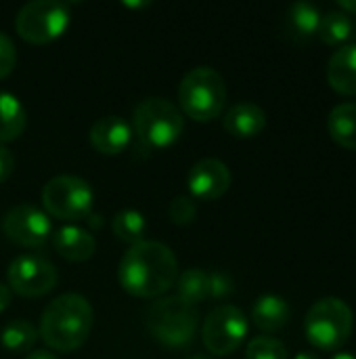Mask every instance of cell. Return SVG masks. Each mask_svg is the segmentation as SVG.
Returning <instances> with one entry per match:
<instances>
[{"instance_id": "cell-19", "label": "cell", "mask_w": 356, "mask_h": 359, "mask_svg": "<svg viewBox=\"0 0 356 359\" xmlns=\"http://www.w3.org/2000/svg\"><path fill=\"white\" fill-rule=\"evenodd\" d=\"M27 114L23 103L6 90H0V145L19 139L25 130Z\"/></svg>"}, {"instance_id": "cell-10", "label": "cell", "mask_w": 356, "mask_h": 359, "mask_svg": "<svg viewBox=\"0 0 356 359\" xmlns=\"http://www.w3.org/2000/svg\"><path fill=\"white\" fill-rule=\"evenodd\" d=\"M8 288L25 299H36L57 286L55 265L40 255H19L6 269Z\"/></svg>"}, {"instance_id": "cell-35", "label": "cell", "mask_w": 356, "mask_h": 359, "mask_svg": "<svg viewBox=\"0 0 356 359\" xmlns=\"http://www.w3.org/2000/svg\"><path fill=\"white\" fill-rule=\"evenodd\" d=\"M187 359H210V358H206V355H201V353H195V355H191V358H187Z\"/></svg>"}, {"instance_id": "cell-7", "label": "cell", "mask_w": 356, "mask_h": 359, "mask_svg": "<svg viewBox=\"0 0 356 359\" xmlns=\"http://www.w3.org/2000/svg\"><path fill=\"white\" fill-rule=\"evenodd\" d=\"M42 204L48 217L73 223L92 215L94 194L86 179L76 175H59L44 185Z\"/></svg>"}, {"instance_id": "cell-17", "label": "cell", "mask_w": 356, "mask_h": 359, "mask_svg": "<svg viewBox=\"0 0 356 359\" xmlns=\"http://www.w3.org/2000/svg\"><path fill=\"white\" fill-rule=\"evenodd\" d=\"M292 307L279 294H262L252 307V320L262 332H277L290 324Z\"/></svg>"}, {"instance_id": "cell-25", "label": "cell", "mask_w": 356, "mask_h": 359, "mask_svg": "<svg viewBox=\"0 0 356 359\" xmlns=\"http://www.w3.org/2000/svg\"><path fill=\"white\" fill-rule=\"evenodd\" d=\"M245 359H290V351L273 337H256L248 343Z\"/></svg>"}, {"instance_id": "cell-31", "label": "cell", "mask_w": 356, "mask_h": 359, "mask_svg": "<svg viewBox=\"0 0 356 359\" xmlns=\"http://www.w3.org/2000/svg\"><path fill=\"white\" fill-rule=\"evenodd\" d=\"M25 359H57V355H52L50 351L46 349H36V351H29Z\"/></svg>"}, {"instance_id": "cell-28", "label": "cell", "mask_w": 356, "mask_h": 359, "mask_svg": "<svg viewBox=\"0 0 356 359\" xmlns=\"http://www.w3.org/2000/svg\"><path fill=\"white\" fill-rule=\"evenodd\" d=\"M233 292V280L227 273H210V297L212 299H222Z\"/></svg>"}, {"instance_id": "cell-23", "label": "cell", "mask_w": 356, "mask_h": 359, "mask_svg": "<svg viewBox=\"0 0 356 359\" xmlns=\"http://www.w3.org/2000/svg\"><path fill=\"white\" fill-rule=\"evenodd\" d=\"M38 337L40 334L34 324H29L27 320H13L0 330V345L8 353H25L31 351Z\"/></svg>"}, {"instance_id": "cell-1", "label": "cell", "mask_w": 356, "mask_h": 359, "mask_svg": "<svg viewBox=\"0 0 356 359\" xmlns=\"http://www.w3.org/2000/svg\"><path fill=\"white\" fill-rule=\"evenodd\" d=\"M120 286L138 299H155L166 294L178 280V261L170 246L143 240L130 246L118 267Z\"/></svg>"}, {"instance_id": "cell-32", "label": "cell", "mask_w": 356, "mask_h": 359, "mask_svg": "<svg viewBox=\"0 0 356 359\" xmlns=\"http://www.w3.org/2000/svg\"><path fill=\"white\" fill-rule=\"evenodd\" d=\"M340 4V11H344V13H356V0H340L338 2Z\"/></svg>"}, {"instance_id": "cell-3", "label": "cell", "mask_w": 356, "mask_h": 359, "mask_svg": "<svg viewBox=\"0 0 356 359\" xmlns=\"http://www.w3.org/2000/svg\"><path fill=\"white\" fill-rule=\"evenodd\" d=\"M180 111L197 122L218 118L227 103V84L220 72L210 65L193 67L185 74L178 86Z\"/></svg>"}, {"instance_id": "cell-30", "label": "cell", "mask_w": 356, "mask_h": 359, "mask_svg": "<svg viewBox=\"0 0 356 359\" xmlns=\"http://www.w3.org/2000/svg\"><path fill=\"white\" fill-rule=\"evenodd\" d=\"M10 301H13V294H10V288H8L6 284H0V313L8 309V305H10Z\"/></svg>"}, {"instance_id": "cell-8", "label": "cell", "mask_w": 356, "mask_h": 359, "mask_svg": "<svg viewBox=\"0 0 356 359\" xmlns=\"http://www.w3.org/2000/svg\"><path fill=\"white\" fill-rule=\"evenodd\" d=\"M71 13L65 2L59 0H34L19 8L15 17L17 34L31 44H46L63 36L69 27Z\"/></svg>"}, {"instance_id": "cell-15", "label": "cell", "mask_w": 356, "mask_h": 359, "mask_svg": "<svg viewBox=\"0 0 356 359\" xmlns=\"http://www.w3.org/2000/svg\"><path fill=\"white\" fill-rule=\"evenodd\" d=\"M222 124L229 135L239 137V139H250L256 137L264 130L266 126V111L252 101H241L235 103L227 109Z\"/></svg>"}, {"instance_id": "cell-33", "label": "cell", "mask_w": 356, "mask_h": 359, "mask_svg": "<svg viewBox=\"0 0 356 359\" xmlns=\"http://www.w3.org/2000/svg\"><path fill=\"white\" fill-rule=\"evenodd\" d=\"M294 359H321V355L315 353V351H300Z\"/></svg>"}, {"instance_id": "cell-27", "label": "cell", "mask_w": 356, "mask_h": 359, "mask_svg": "<svg viewBox=\"0 0 356 359\" xmlns=\"http://www.w3.org/2000/svg\"><path fill=\"white\" fill-rule=\"evenodd\" d=\"M17 65V48H15V42L4 34L0 32V80L6 78Z\"/></svg>"}, {"instance_id": "cell-14", "label": "cell", "mask_w": 356, "mask_h": 359, "mask_svg": "<svg viewBox=\"0 0 356 359\" xmlns=\"http://www.w3.org/2000/svg\"><path fill=\"white\" fill-rule=\"evenodd\" d=\"M52 246L59 257L71 263L88 261L97 250V240L88 229H82L78 225H65L59 227L52 233Z\"/></svg>"}, {"instance_id": "cell-16", "label": "cell", "mask_w": 356, "mask_h": 359, "mask_svg": "<svg viewBox=\"0 0 356 359\" xmlns=\"http://www.w3.org/2000/svg\"><path fill=\"white\" fill-rule=\"evenodd\" d=\"M325 74L334 90L356 95V42H346L332 53Z\"/></svg>"}, {"instance_id": "cell-18", "label": "cell", "mask_w": 356, "mask_h": 359, "mask_svg": "<svg viewBox=\"0 0 356 359\" xmlns=\"http://www.w3.org/2000/svg\"><path fill=\"white\" fill-rule=\"evenodd\" d=\"M319 21H321L319 6L306 0H298V2H292L285 13V32L296 42H306L313 36H317Z\"/></svg>"}, {"instance_id": "cell-2", "label": "cell", "mask_w": 356, "mask_h": 359, "mask_svg": "<svg viewBox=\"0 0 356 359\" xmlns=\"http://www.w3.org/2000/svg\"><path fill=\"white\" fill-rule=\"evenodd\" d=\"M92 320V307L82 294H61L44 309L38 334L52 351L71 353L86 343Z\"/></svg>"}, {"instance_id": "cell-6", "label": "cell", "mask_w": 356, "mask_h": 359, "mask_svg": "<svg viewBox=\"0 0 356 359\" xmlns=\"http://www.w3.org/2000/svg\"><path fill=\"white\" fill-rule=\"evenodd\" d=\"M355 313L350 305L338 297H323L311 305L304 318V332L319 349H338L353 332Z\"/></svg>"}, {"instance_id": "cell-24", "label": "cell", "mask_w": 356, "mask_h": 359, "mask_svg": "<svg viewBox=\"0 0 356 359\" xmlns=\"http://www.w3.org/2000/svg\"><path fill=\"white\" fill-rule=\"evenodd\" d=\"M145 229H147V221L145 217L134 210V208H126V210H120L115 217H113V233L120 242L124 244H138L143 242V236H145Z\"/></svg>"}, {"instance_id": "cell-12", "label": "cell", "mask_w": 356, "mask_h": 359, "mask_svg": "<svg viewBox=\"0 0 356 359\" xmlns=\"http://www.w3.org/2000/svg\"><path fill=\"white\" fill-rule=\"evenodd\" d=\"M187 185L191 198L197 200H218L231 187V170L218 158H204L195 162L187 175Z\"/></svg>"}, {"instance_id": "cell-20", "label": "cell", "mask_w": 356, "mask_h": 359, "mask_svg": "<svg viewBox=\"0 0 356 359\" xmlns=\"http://www.w3.org/2000/svg\"><path fill=\"white\" fill-rule=\"evenodd\" d=\"M327 130L338 145L346 149H356V101L338 103L329 111Z\"/></svg>"}, {"instance_id": "cell-11", "label": "cell", "mask_w": 356, "mask_h": 359, "mask_svg": "<svg viewBox=\"0 0 356 359\" xmlns=\"http://www.w3.org/2000/svg\"><path fill=\"white\" fill-rule=\"evenodd\" d=\"M2 233L23 248H40L52 238V225L48 215L38 206L17 204L4 215Z\"/></svg>"}, {"instance_id": "cell-26", "label": "cell", "mask_w": 356, "mask_h": 359, "mask_svg": "<svg viewBox=\"0 0 356 359\" xmlns=\"http://www.w3.org/2000/svg\"><path fill=\"white\" fill-rule=\"evenodd\" d=\"M168 215H170V221L174 225H180V227L191 225L197 217V204L191 196H176L170 202Z\"/></svg>"}, {"instance_id": "cell-5", "label": "cell", "mask_w": 356, "mask_h": 359, "mask_svg": "<svg viewBox=\"0 0 356 359\" xmlns=\"http://www.w3.org/2000/svg\"><path fill=\"white\" fill-rule=\"evenodd\" d=\"M147 330L166 347H185L193 341L199 313L197 307L174 297H164L155 301L145 316Z\"/></svg>"}, {"instance_id": "cell-29", "label": "cell", "mask_w": 356, "mask_h": 359, "mask_svg": "<svg viewBox=\"0 0 356 359\" xmlns=\"http://www.w3.org/2000/svg\"><path fill=\"white\" fill-rule=\"evenodd\" d=\"M15 168V156L6 145H0V183L6 181L13 175Z\"/></svg>"}, {"instance_id": "cell-21", "label": "cell", "mask_w": 356, "mask_h": 359, "mask_svg": "<svg viewBox=\"0 0 356 359\" xmlns=\"http://www.w3.org/2000/svg\"><path fill=\"white\" fill-rule=\"evenodd\" d=\"M353 32H355V23H353L348 13H344L340 8L321 13L317 36L323 42H327V44H346V40L353 36Z\"/></svg>"}, {"instance_id": "cell-34", "label": "cell", "mask_w": 356, "mask_h": 359, "mask_svg": "<svg viewBox=\"0 0 356 359\" xmlns=\"http://www.w3.org/2000/svg\"><path fill=\"white\" fill-rule=\"evenodd\" d=\"M332 359H356L355 353H350V351H338V353H334Z\"/></svg>"}, {"instance_id": "cell-13", "label": "cell", "mask_w": 356, "mask_h": 359, "mask_svg": "<svg viewBox=\"0 0 356 359\" xmlns=\"http://www.w3.org/2000/svg\"><path fill=\"white\" fill-rule=\"evenodd\" d=\"M132 139L130 124L120 116H105L99 118L90 128V143L97 151L105 156H115L128 147Z\"/></svg>"}, {"instance_id": "cell-9", "label": "cell", "mask_w": 356, "mask_h": 359, "mask_svg": "<svg viewBox=\"0 0 356 359\" xmlns=\"http://www.w3.org/2000/svg\"><path fill=\"white\" fill-rule=\"evenodd\" d=\"M248 328V318L239 307L220 305L204 320L201 339L210 353L231 355L245 341Z\"/></svg>"}, {"instance_id": "cell-4", "label": "cell", "mask_w": 356, "mask_h": 359, "mask_svg": "<svg viewBox=\"0 0 356 359\" xmlns=\"http://www.w3.org/2000/svg\"><path fill=\"white\" fill-rule=\"evenodd\" d=\"M132 124L143 145L164 149L180 139L185 130V116L172 101L164 97H149L134 107Z\"/></svg>"}, {"instance_id": "cell-22", "label": "cell", "mask_w": 356, "mask_h": 359, "mask_svg": "<svg viewBox=\"0 0 356 359\" xmlns=\"http://www.w3.org/2000/svg\"><path fill=\"white\" fill-rule=\"evenodd\" d=\"M176 297L193 307L201 303L204 299H210V273L197 267L187 269L185 273H178Z\"/></svg>"}]
</instances>
